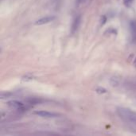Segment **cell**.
<instances>
[{
    "label": "cell",
    "mask_w": 136,
    "mask_h": 136,
    "mask_svg": "<svg viewBox=\"0 0 136 136\" xmlns=\"http://www.w3.org/2000/svg\"><path fill=\"white\" fill-rule=\"evenodd\" d=\"M81 16L78 15L74 18V20L73 22V24H72V28H71L72 34H74L75 32H76L80 25H81Z\"/></svg>",
    "instance_id": "3957f363"
},
{
    "label": "cell",
    "mask_w": 136,
    "mask_h": 136,
    "mask_svg": "<svg viewBox=\"0 0 136 136\" xmlns=\"http://www.w3.org/2000/svg\"><path fill=\"white\" fill-rule=\"evenodd\" d=\"M134 65L136 67V59H135V60H134Z\"/></svg>",
    "instance_id": "30bf717a"
},
{
    "label": "cell",
    "mask_w": 136,
    "mask_h": 136,
    "mask_svg": "<svg viewBox=\"0 0 136 136\" xmlns=\"http://www.w3.org/2000/svg\"><path fill=\"white\" fill-rule=\"evenodd\" d=\"M34 114L37 115L41 116V117H44V118H57V117H58L60 115H58L57 113L50 112V111H35Z\"/></svg>",
    "instance_id": "7a4b0ae2"
},
{
    "label": "cell",
    "mask_w": 136,
    "mask_h": 136,
    "mask_svg": "<svg viewBox=\"0 0 136 136\" xmlns=\"http://www.w3.org/2000/svg\"><path fill=\"white\" fill-rule=\"evenodd\" d=\"M8 106H10L13 108H15V109H21L24 107L23 103H22L21 102H18L17 100H11V101H9L7 103Z\"/></svg>",
    "instance_id": "5b68a950"
},
{
    "label": "cell",
    "mask_w": 136,
    "mask_h": 136,
    "mask_svg": "<svg viewBox=\"0 0 136 136\" xmlns=\"http://www.w3.org/2000/svg\"><path fill=\"white\" fill-rule=\"evenodd\" d=\"M84 1H85V0H76V5L78 6H80L81 4H82Z\"/></svg>",
    "instance_id": "ba28073f"
},
{
    "label": "cell",
    "mask_w": 136,
    "mask_h": 136,
    "mask_svg": "<svg viewBox=\"0 0 136 136\" xmlns=\"http://www.w3.org/2000/svg\"><path fill=\"white\" fill-rule=\"evenodd\" d=\"M96 92H97L98 93H105L107 91H106L105 89H96Z\"/></svg>",
    "instance_id": "9c48e42d"
},
{
    "label": "cell",
    "mask_w": 136,
    "mask_h": 136,
    "mask_svg": "<svg viewBox=\"0 0 136 136\" xmlns=\"http://www.w3.org/2000/svg\"><path fill=\"white\" fill-rule=\"evenodd\" d=\"M54 19H55L54 16H48V17H45L37 20L35 22V25H38V26L44 25V24H47V23H50V22H53Z\"/></svg>",
    "instance_id": "277c9868"
},
{
    "label": "cell",
    "mask_w": 136,
    "mask_h": 136,
    "mask_svg": "<svg viewBox=\"0 0 136 136\" xmlns=\"http://www.w3.org/2000/svg\"><path fill=\"white\" fill-rule=\"evenodd\" d=\"M117 113L119 116L123 119L124 120L136 123V112L131 111V109L125 108H117Z\"/></svg>",
    "instance_id": "6da1fadb"
},
{
    "label": "cell",
    "mask_w": 136,
    "mask_h": 136,
    "mask_svg": "<svg viewBox=\"0 0 136 136\" xmlns=\"http://www.w3.org/2000/svg\"><path fill=\"white\" fill-rule=\"evenodd\" d=\"M130 28H131V33L133 41L136 42V21L131 22Z\"/></svg>",
    "instance_id": "8992f818"
},
{
    "label": "cell",
    "mask_w": 136,
    "mask_h": 136,
    "mask_svg": "<svg viewBox=\"0 0 136 136\" xmlns=\"http://www.w3.org/2000/svg\"><path fill=\"white\" fill-rule=\"evenodd\" d=\"M132 2H133V0H123V3H124V4L126 5V6H130L131 3H132Z\"/></svg>",
    "instance_id": "52a82bcc"
}]
</instances>
